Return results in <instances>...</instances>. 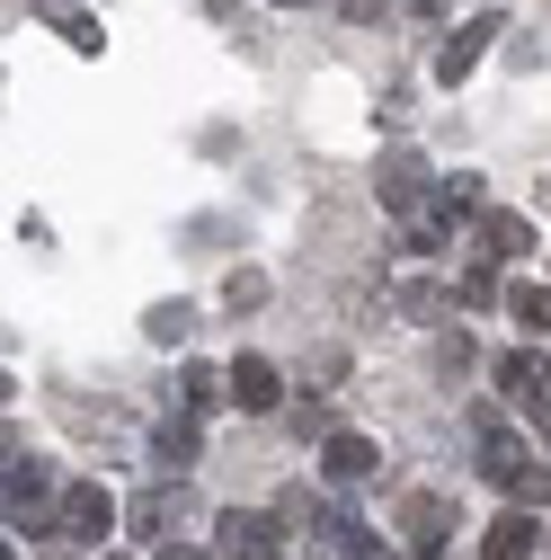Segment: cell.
Listing matches in <instances>:
<instances>
[{
	"label": "cell",
	"instance_id": "cell-16",
	"mask_svg": "<svg viewBox=\"0 0 551 560\" xmlns=\"http://www.w3.org/2000/svg\"><path fill=\"white\" fill-rule=\"evenodd\" d=\"M169 525H178V489H169V499H161V489H152V499L133 508V534H143V542H161Z\"/></svg>",
	"mask_w": 551,
	"mask_h": 560
},
{
	"label": "cell",
	"instance_id": "cell-19",
	"mask_svg": "<svg viewBox=\"0 0 551 560\" xmlns=\"http://www.w3.org/2000/svg\"><path fill=\"white\" fill-rule=\"evenodd\" d=\"M507 312H516L525 329H551V285H516V294H507Z\"/></svg>",
	"mask_w": 551,
	"mask_h": 560
},
{
	"label": "cell",
	"instance_id": "cell-14",
	"mask_svg": "<svg viewBox=\"0 0 551 560\" xmlns=\"http://www.w3.org/2000/svg\"><path fill=\"white\" fill-rule=\"evenodd\" d=\"M187 329H196V312H187V303H152V312H143V338H152V347H178Z\"/></svg>",
	"mask_w": 551,
	"mask_h": 560
},
{
	"label": "cell",
	"instance_id": "cell-8",
	"mask_svg": "<svg viewBox=\"0 0 551 560\" xmlns=\"http://www.w3.org/2000/svg\"><path fill=\"white\" fill-rule=\"evenodd\" d=\"M214 542H223V560H276V525L249 516V508H232V516L214 525Z\"/></svg>",
	"mask_w": 551,
	"mask_h": 560
},
{
	"label": "cell",
	"instance_id": "cell-5",
	"mask_svg": "<svg viewBox=\"0 0 551 560\" xmlns=\"http://www.w3.org/2000/svg\"><path fill=\"white\" fill-rule=\"evenodd\" d=\"M320 471H329L338 489H356V480L383 471V445H374V436H329V445H320Z\"/></svg>",
	"mask_w": 551,
	"mask_h": 560
},
{
	"label": "cell",
	"instance_id": "cell-24",
	"mask_svg": "<svg viewBox=\"0 0 551 560\" xmlns=\"http://www.w3.org/2000/svg\"><path fill=\"white\" fill-rule=\"evenodd\" d=\"M152 560H196V551H169V542H161V551H152Z\"/></svg>",
	"mask_w": 551,
	"mask_h": 560
},
{
	"label": "cell",
	"instance_id": "cell-9",
	"mask_svg": "<svg viewBox=\"0 0 551 560\" xmlns=\"http://www.w3.org/2000/svg\"><path fill=\"white\" fill-rule=\"evenodd\" d=\"M534 542H542V525H534V516H525V508L507 499V516H499L490 534H480V560H525Z\"/></svg>",
	"mask_w": 551,
	"mask_h": 560
},
{
	"label": "cell",
	"instance_id": "cell-11",
	"mask_svg": "<svg viewBox=\"0 0 551 560\" xmlns=\"http://www.w3.org/2000/svg\"><path fill=\"white\" fill-rule=\"evenodd\" d=\"M499 392H507V400H542V357L507 347V357H499Z\"/></svg>",
	"mask_w": 551,
	"mask_h": 560
},
{
	"label": "cell",
	"instance_id": "cell-15",
	"mask_svg": "<svg viewBox=\"0 0 551 560\" xmlns=\"http://www.w3.org/2000/svg\"><path fill=\"white\" fill-rule=\"evenodd\" d=\"M152 463H169V471H187V463H196V428H187V418H169V428L152 436Z\"/></svg>",
	"mask_w": 551,
	"mask_h": 560
},
{
	"label": "cell",
	"instance_id": "cell-21",
	"mask_svg": "<svg viewBox=\"0 0 551 560\" xmlns=\"http://www.w3.org/2000/svg\"><path fill=\"white\" fill-rule=\"evenodd\" d=\"M462 303H471V312H490V303H499V276H490V267H471V276H462Z\"/></svg>",
	"mask_w": 551,
	"mask_h": 560
},
{
	"label": "cell",
	"instance_id": "cell-25",
	"mask_svg": "<svg viewBox=\"0 0 551 560\" xmlns=\"http://www.w3.org/2000/svg\"><path fill=\"white\" fill-rule=\"evenodd\" d=\"M276 10H312V0H276Z\"/></svg>",
	"mask_w": 551,
	"mask_h": 560
},
{
	"label": "cell",
	"instance_id": "cell-6",
	"mask_svg": "<svg viewBox=\"0 0 551 560\" xmlns=\"http://www.w3.org/2000/svg\"><path fill=\"white\" fill-rule=\"evenodd\" d=\"M480 471H490V489H507L516 508H551V471H542V463H516V454H490V463H480Z\"/></svg>",
	"mask_w": 551,
	"mask_h": 560
},
{
	"label": "cell",
	"instance_id": "cell-26",
	"mask_svg": "<svg viewBox=\"0 0 551 560\" xmlns=\"http://www.w3.org/2000/svg\"><path fill=\"white\" fill-rule=\"evenodd\" d=\"M107 560H116V551H107Z\"/></svg>",
	"mask_w": 551,
	"mask_h": 560
},
{
	"label": "cell",
	"instance_id": "cell-22",
	"mask_svg": "<svg viewBox=\"0 0 551 560\" xmlns=\"http://www.w3.org/2000/svg\"><path fill=\"white\" fill-rule=\"evenodd\" d=\"M445 196L462 205V214H480V178H471V170H454V178H445Z\"/></svg>",
	"mask_w": 551,
	"mask_h": 560
},
{
	"label": "cell",
	"instance_id": "cell-1",
	"mask_svg": "<svg viewBox=\"0 0 551 560\" xmlns=\"http://www.w3.org/2000/svg\"><path fill=\"white\" fill-rule=\"evenodd\" d=\"M471 241H480V258H499V267L534 258V223L507 214V205H480V214H471Z\"/></svg>",
	"mask_w": 551,
	"mask_h": 560
},
{
	"label": "cell",
	"instance_id": "cell-2",
	"mask_svg": "<svg viewBox=\"0 0 551 560\" xmlns=\"http://www.w3.org/2000/svg\"><path fill=\"white\" fill-rule=\"evenodd\" d=\"M62 534H72V542H107V534H116V499H107L98 480H72V489H62Z\"/></svg>",
	"mask_w": 551,
	"mask_h": 560
},
{
	"label": "cell",
	"instance_id": "cell-13",
	"mask_svg": "<svg viewBox=\"0 0 551 560\" xmlns=\"http://www.w3.org/2000/svg\"><path fill=\"white\" fill-rule=\"evenodd\" d=\"M178 400H187V409H214V400H232V374H214V365H187V374H178Z\"/></svg>",
	"mask_w": 551,
	"mask_h": 560
},
{
	"label": "cell",
	"instance_id": "cell-10",
	"mask_svg": "<svg viewBox=\"0 0 551 560\" xmlns=\"http://www.w3.org/2000/svg\"><path fill=\"white\" fill-rule=\"evenodd\" d=\"M445 525H454V508H445V499H427V489L400 508V534L419 542V551H436V542H445Z\"/></svg>",
	"mask_w": 551,
	"mask_h": 560
},
{
	"label": "cell",
	"instance_id": "cell-3",
	"mask_svg": "<svg viewBox=\"0 0 551 560\" xmlns=\"http://www.w3.org/2000/svg\"><path fill=\"white\" fill-rule=\"evenodd\" d=\"M45 489H54L45 463H36V454H10V525H19V534H54V525H45Z\"/></svg>",
	"mask_w": 551,
	"mask_h": 560
},
{
	"label": "cell",
	"instance_id": "cell-23",
	"mask_svg": "<svg viewBox=\"0 0 551 560\" xmlns=\"http://www.w3.org/2000/svg\"><path fill=\"white\" fill-rule=\"evenodd\" d=\"M383 10H391V0H338V19H356V27H365V19H383Z\"/></svg>",
	"mask_w": 551,
	"mask_h": 560
},
{
	"label": "cell",
	"instance_id": "cell-4",
	"mask_svg": "<svg viewBox=\"0 0 551 560\" xmlns=\"http://www.w3.org/2000/svg\"><path fill=\"white\" fill-rule=\"evenodd\" d=\"M490 36H499V19H471V27H454L445 45H436V81L454 90V81H471V62L490 54Z\"/></svg>",
	"mask_w": 551,
	"mask_h": 560
},
{
	"label": "cell",
	"instance_id": "cell-20",
	"mask_svg": "<svg viewBox=\"0 0 551 560\" xmlns=\"http://www.w3.org/2000/svg\"><path fill=\"white\" fill-rule=\"evenodd\" d=\"M223 303H232V312H258V303H267V276H258V267H232V285H223Z\"/></svg>",
	"mask_w": 551,
	"mask_h": 560
},
{
	"label": "cell",
	"instance_id": "cell-7",
	"mask_svg": "<svg viewBox=\"0 0 551 560\" xmlns=\"http://www.w3.org/2000/svg\"><path fill=\"white\" fill-rule=\"evenodd\" d=\"M276 400H285V383H276V365H267V357H232V409L267 418Z\"/></svg>",
	"mask_w": 551,
	"mask_h": 560
},
{
	"label": "cell",
	"instance_id": "cell-12",
	"mask_svg": "<svg viewBox=\"0 0 551 560\" xmlns=\"http://www.w3.org/2000/svg\"><path fill=\"white\" fill-rule=\"evenodd\" d=\"M383 205H400V214H419V205H427L419 161H383Z\"/></svg>",
	"mask_w": 551,
	"mask_h": 560
},
{
	"label": "cell",
	"instance_id": "cell-17",
	"mask_svg": "<svg viewBox=\"0 0 551 560\" xmlns=\"http://www.w3.org/2000/svg\"><path fill=\"white\" fill-rule=\"evenodd\" d=\"M400 320H445V294L427 285V276H409V285H400Z\"/></svg>",
	"mask_w": 551,
	"mask_h": 560
},
{
	"label": "cell",
	"instance_id": "cell-18",
	"mask_svg": "<svg viewBox=\"0 0 551 560\" xmlns=\"http://www.w3.org/2000/svg\"><path fill=\"white\" fill-rule=\"evenodd\" d=\"M45 27H62V45H81V54H98V27H90L81 10H62V0H45Z\"/></svg>",
	"mask_w": 551,
	"mask_h": 560
}]
</instances>
